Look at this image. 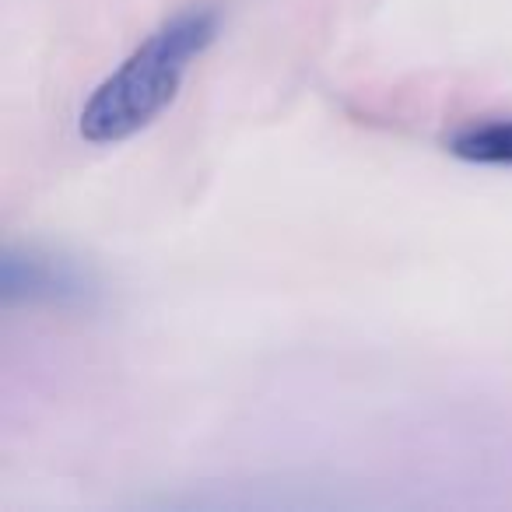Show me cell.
<instances>
[{"label":"cell","instance_id":"3","mask_svg":"<svg viewBox=\"0 0 512 512\" xmlns=\"http://www.w3.org/2000/svg\"><path fill=\"white\" fill-rule=\"evenodd\" d=\"M449 151L474 165H512V120L470 123L449 137Z\"/></svg>","mask_w":512,"mask_h":512},{"label":"cell","instance_id":"1","mask_svg":"<svg viewBox=\"0 0 512 512\" xmlns=\"http://www.w3.org/2000/svg\"><path fill=\"white\" fill-rule=\"evenodd\" d=\"M221 15L214 4H193L165 18L106 81L78 116V130L92 144H120L158 120L183 88L190 67L218 39Z\"/></svg>","mask_w":512,"mask_h":512},{"label":"cell","instance_id":"2","mask_svg":"<svg viewBox=\"0 0 512 512\" xmlns=\"http://www.w3.org/2000/svg\"><path fill=\"white\" fill-rule=\"evenodd\" d=\"M4 302L8 306H36V309H92L99 302L95 278L74 260L46 249H8L4 253Z\"/></svg>","mask_w":512,"mask_h":512}]
</instances>
